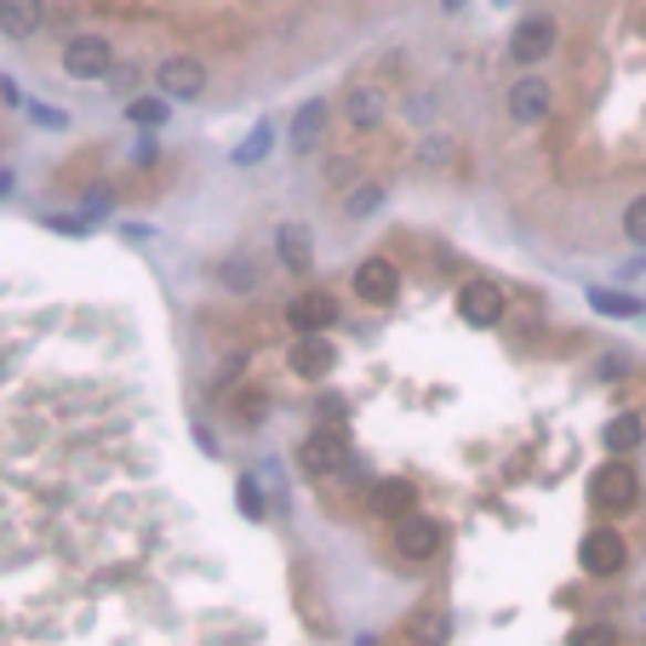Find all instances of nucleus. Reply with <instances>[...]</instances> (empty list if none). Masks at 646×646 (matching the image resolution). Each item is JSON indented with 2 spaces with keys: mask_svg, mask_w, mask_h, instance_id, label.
I'll list each match as a JSON object with an SVG mask.
<instances>
[{
  "mask_svg": "<svg viewBox=\"0 0 646 646\" xmlns=\"http://www.w3.org/2000/svg\"><path fill=\"white\" fill-rule=\"evenodd\" d=\"M384 195H389V189H384L378 178H366V184H361V189H355V195L344 200V212H350V218L361 223V218H372V212H378V207H384Z\"/></svg>",
  "mask_w": 646,
  "mask_h": 646,
  "instance_id": "aec40b11",
  "label": "nucleus"
},
{
  "mask_svg": "<svg viewBox=\"0 0 646 646\" xmlns=\"http://www.w3.org/2000/svg\"><path fill=\"white\" fill-rule=\"evenodd\" d=\"M332 361H337V350L326 344V332L298 337V350H292V372H298V378H326Z\"/></svg>",
  "mask_w": 646,
  "mask_h": 646,
  "instance_id": "4468645a",
  "label": "nucleus"
},
{
  "mask_svg": "<svg viewBox=\"0 0 646 646\" xmlns=\"http://www.w3.org/2000/svg\"><path fill=\"white\" fill-rule=\"evenodd\" d=\"M590 303L601 315H612V321H629V315H640L646 303L640 298H629V292H612V286H590Z\"/></svg>",
  "mask_w": 646,
  "mask_h": 646,
  "instance_id": "6ab92c4d",
  "label": "nucleus"
},
{
  "mask_svg": "<svg viewBox=\"0 0 646 646\" xmlns=\"http://www.w3.org/2000/svg\"><path fill=\"white\" fill-rule=\"evenodd\" d=\"M115 63V46L104 35H70L63 41V70H70L75 81H104Z\"/></svg>",
  "mask_w": 646,
  "mask_h": 646,
  "instance_id": "20e7f679",
  "label": "nucleus"
},
{
  "mask_svg": "<svg viewBox=\"0 0 646 646\" xmlns=\"http://www.w3.org/2000/svg\"><path fill=\"white\" fill-rule=\"evenodd\" d=\"M601 440H606V447H612V452H618V458H624V452H635V447H640V440H646V424H640L635 413H618V418H612V424H606V435H601Z\"/></svg>",
  "mask_w": 646,
  "mask_h": 646,
  "instance_id": "a211bd4d",
  "label": "nucleus"
},
{
  "mask_svg": "<svg viewBox=\"0 0 646 646\" xmlns=\"http://www.w3.org/2000/svg\"><path fill=\"white\" fill-rule=\"evenodd\" d=\"M566 646H618V635H612L606 624H577V629L566 635Z\"/></svg>",
  "mask_w": 646,
  "mask_h": 646,
  "instance_id": "5701e85b",
  "label": "nucleus"
},
{
  "mask_svg": "<svg viewBox=\"0 0 646 646\" xmlns=\"http://www.w3.org/2000/svg\"><path fill=\"white\" fill-rule=\"evenodd\" d=\"M447 7H463V0H447Z\"/></svg>",
  "mask_w": 646,
  "mask_h": 646,
  "instance_id": "c756f323",
  "label": "nucleus"
},
{
  "mask_svg": "<svg viewBox=\"0 0 646 646\" xmlns=\"http://www.w3.org/2000/svg\"><path fill=\"white\" fill-rule=\"evenodd\" d=\"M46 23V0H0V35L29 41Z\"/></svg>",
  "mask_w": 646,
  "mask_h": 646,
  "instance_id": "ddd939ff",
  "label": "nucleus"
},
{
  "mask_svg": "<svg viewBox=\"0 0 646 646\" xmlns=\"http://www.w3.org/2000/svg\"><path fill=\"white\" fill-rule=\"evenodd\" d=\"M321 126H326V97H310V104L298 110V121H292V149L310 155L321 144Z\"/></svg>",
  "mask_w": 646,
  "mask_h": 646,
  "instance_id": "dca6fc26",
  "label": "nucleus"
},
{
  "mask_svg": "<svg viewBox=\"0 0 646 646\" xmlns=\"http://www.w3.org/2000/svg\"><path fill=\"white\" fill-rule=\"evenodd\" d=\"M218 281H223L229 292H258V269H252V258H229V263L218 269Z\"/></svg>",
  "mask_w": 646,
  "mask_h": 646,
  "instance_id": "412c9836",
  "label": "nucleus"
},
{
  "mask_svg": "<svg viewBox=\"0 0 646 646\" xmlns=\"http://www.w3.org/2000/svg\"><path fill=\"white\" fill-rule=\"evenodd\" d=\"M635 498H640V475L624 458H612V463L595 469V503H606V509H635Z\"/></svg>",
  "mask_w": 646,
  "mask_h": 646,
  "instance_id": "6e6552de",
  "label": "nucleus"
},
{
  "mask_svg": "<svg viewBox=\"0 0 646 646\" xmlns=\"http://www.w3.org/2000/svg\"><path fill=\"white\" fill-rule=\"evenodd\" d=\"M275 258H281V269H292V275L315 269V241H310V229H303V223H281V229H275Z\"/></svg>",
  "mask_w": 646,
  "mask_h": 646,
  "instance_id": "f8f14e48",
  "label": "nucleus"
},
{
  "mask_svg": "<svg viewBox=\"0 0 646 646\" xmlns=\"http://www.w3.org/2000/svg\"><path fill=\"white\" fill-rule=\"evenodd\" d=\"M303 463H310L315 475H332V469H350V447H344V435H315L310 447H303Z\"/></svg>",
  "mask_w": 646,
  "mask_h": 646,
  "instance_id": "2eb2a0df",
  "label": "nucleus"
},
{
  "mask_svg": "<svg viewBox=\"0 0 646 646\" xmlns=\"http://www.w3.org/2000/svg\"><path fill=\"white\" fill-rule=\"evenodd\" d=\"M624 561H629V550L612 527H595V532H584V543H577V566H584L590 577H618Z\"/></svg>",
  "mask_w": 646,
  "mask_h": 646,
  "instance_id": "7ed1b4c3",
  "label": "nucleus"
},
{
  "mask_svg": "<svg viewBox=\"0 0 646 646\" xmlns=\"http://www.w3.org/2000/svg\"><path fill=\"white\" fill-rule=\"evenodd\" d=\"M286 321H292L298 337H315V332H326L337 321V303H332V292H303L292 310H286Z\"/></svg>",
  "mask_w": 646,
  "mask_h": 646,
  "instance_id": "9d476101",
  "label": "nucleus"
},
{
  "mask_svg": "<svg viewBox=\"0 0 646 646\" xmlns=\"http://www.w3.org/2000/svg\"><path fill=\"white\" fill-rule=\"evenodd\" d=\"M384 110H389V97H384V86H372V81H361L350 97H344V126L350 132H372L384 121Z\"/></svg>",
  "mask_w": 646,
  "mask_h": 646,
  "instance_id": "9b49d317",
  "label": "nucleus"
},
{
  "mask_svg": "<svg viewBox=\"0 0 646 646\" xmlns=\"http://www.w3.org/2000/svg\"><path fill=\"white\" fill-rule=\"evenodd\" d=\"M86 212H92V218H97V212H115V195H110V189H97V195L86 200Z\"/></svg>",
  "mask_w": 646,
  "mask_h": 646,
  "instance_id": "cd10ccee",
  "label": "nucleus"
},
{
  "mask_svg": "<svg viewBox=\"0 0 646 646\" xmlns=\"http://www.w3.org/2000/svg\"><path fill=\"white\" fill-rule=\"evenodd\" d=\"M241 509L252 521H263V498H258V481H241Z\"/></svg>",
  "mask_w": 646,
  "mask_h": 646,
  "instance_id": "bb28decb",
  "label": "nucleus"
},
{
  "mask_svg": "<svg viewBox=\"0 0 646 646\" xmlns=\"http://www.w3.org/2000/svg\"><path fill=\"white\" fill-rule=\"evenodd\" d=\"M503 104H509V121H515V126H543V121L555 115V86L543 81L538 70H527L521 81H509Z\"/></svg>",
  "mask_w": 646,
  "mask_h": 646,
  "instance_id": "f257e3e1",
  "label": "nucleus"
},
{
  "mask_svg": "<svg viewBox=\"0 0 646 646\" xmlns=\"http://www.w3.org/2000/svg\"><path fill=\"white\" fill-rule=\"evenodd\" d=\"M155 81H160V97H173V104H195V97L207 92V63H200V58H166L155 70Z\"/></svg>",
  "mask_w": 646,
  "mask_h": 646,
  "instance_id": "39448f33",
  "label": "nucleus"
},
{
  "mask_svg": "<svg viewBox=\"0 0 646 646\" xmlns=\"http://www.w3.org/2000/svg\"><path fill=\"white\" fill-rule=\"evenodd\" d=\"M269 138H275V126H258L252 138L235 149V166H252V160H263V149H269Z\"/></svg>",
  "mask_w": 646,
  "mask_h": 646,
  "instance_id": "b1692460",
  "label": "nucleus"
},
{
  "mask_svg": "<svg viewBox=\"0 0 646 646\" xmlns=\"http://www.w3.org/2000/svg\"><path fill=\"white\" fill-rule=\"evenodd\" d=\"M372 509L389 515V521H400V515H413V509H418V492L406 481H384V487H372Z\"/></svg>",
  "mask_w": 646,
  "mask_h": 646,
  "instance_id": "f3484780",
  "label": "nucleus"
},
{
  "mask_svg": "<svg viewBox=\"0 0 646 646\" xmlns=\"http://www.w3.org/2000/svg\"><path fill=\"white\" fill-rule=\"evenodd\" d=\"M440 543H447V532H440V521H429V515H400L395 521V550L406 555V561H435L440 555Z\"/></svg>",
  "mask_w": 646,
  "mask_h": 646,
  "instance_id": "423d86ee",
  "label": "nucleus"
},
{
  "mask_svg": "<svg viewBox=\"0 0 646 646\" xmlns=\"http://www.w3.org/2000/svg\"><path fill=\"white\" fill-rule=\"evenodd\" d=\"M355 298L361 303H395L400 298V269L389 258H366L355 269Z\"/></svg>",
  "mask_w": 646,
  "mask_h": 646,
  "instance_id": "1a4fd4ad",
  "label": "nucleus"
},
{
  "mask_svg": "<svg viewBox=\"0 0 646 646\" xmlns=\"http://www.w3.org/2000/svg\"><path fill=\"white\" fill-rule=\"evenodd\" d=\"M126 115H132V126H160L166 121V104H160V97H132Z\"/></svg>",
  "mask_w": 646,
  "mask_h": 646,
  "instance_id": "4be33fe9",
  "label": "nucleus"
},
{
  "mask_svg": "<svg viewBox=\"0 0 646 646\" xmlns=\"http://www.w3.org/2000/svg\"><path fill=\"white\" fill-rule=\"evenodd\" d=\"M52 229H63V235H86V223H81V218H52Z\"/></svg>",
  "mask_w": 646,
  "mask_h": 646,
  "instance_id": "c85d7f7f",
  "label": "nucleus"
},
{
  "mask_svg": "<svg viewBox=\"0 0 646 646\" xmlns=\"http://www.w3.org/2000/svg\"><path fill=\"white\" fill-rule=\"evenodd\" d=\"M29 115H35L46 132H58V126H70V115H63V110H46V104H29Z\"/></svg>",
  "mask_w": 646,
  "mask_h": 646,
  "instance_id": "a878e982",
  "label": "nucleus"
},
{
  "mask_svg": "<svg viewBox=\"0 0 646 646\" xmlns=\"http://www.w3.org/2000/svg\"><path fill=\"white\" fill-rule=\"evenodd\" d=\"M624 235H629L635 247H646V195H635V200H629V212H624Z\"/></svg>",
  "mask_w": 646,
  "mask_h": 646,
  "instance_id": "393cba45",
  "label": "nucleus"
},
{
  "mask_svg": "<svg viewBox=\"0 0 646 646\" xmlns=\"http://www.w3.org/2000/svg\"><path fill=\"white\" fill-rule=\"evenodd\" d=\"M555 35H561L555 18H543V12H538V18H527V23L515 29V41H509V58H515L521 70H538V63L555 52Z\"/></svg>",
  "mask_w": 646,
  "mask_h": 646,
  "instance_id": "0eeeda50",
  "label": "nucleus"
},
{
  "mask_svg": "<svg viewBox=\"0 0 646 646\" xmlns=\"http://www.w3.org/2000/svg\"><path fill=\"white\" fill-rule=\"evenodd\" d=\"M503 310H509V298H503L498 281H463L458 286V315H463V326L487 332V326L503 321Z\"/></svg>",
  "mask_w": 646,
  "mask_h": 646,
  "instance_id": "f03ea898",
  "label": "nucleus"
}]
</instances>
